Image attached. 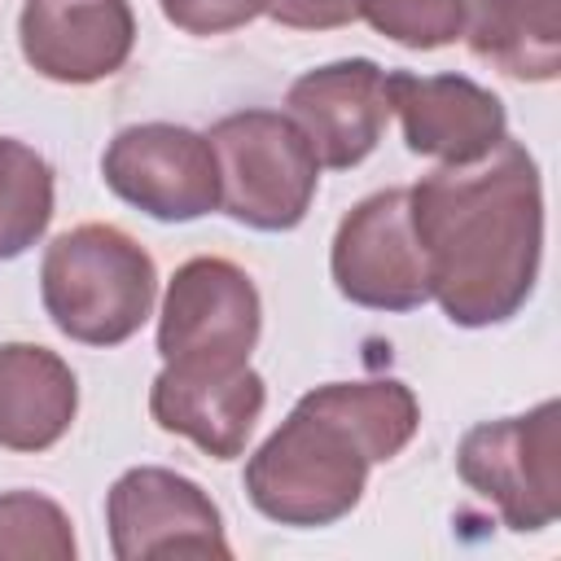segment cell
I'll use <instances>...</instances> for the list:
<instances>
[{
    "mask_svg": "<svg viewBox=\"0 0 561 561\" xmlns=\"http://www.w3.org/2000/svg\"><path fill=\"white\" fill-rule=\"evenodd\" d=\"M430 267V298L460 329L513 320L539 280L543 184L526 145L504 140L482 162L438 167L408 188Z\"/></svg>",
    "mask_w": 561,
    "mask_h": 561,
    "instance_id": "cell-1",
    "label": "cell"
},
{
    "mask_svg": "<svg viewBox=\"0 0 561 561\" xmlns=\"http://www.w3.org/2000/svg\"><path fill=\"white\" fill-rule=\"evenodd\" d=\"M368 451L355 430L307 390L294 412L245 460V495L276 526H333L342 522L368 482Z\"/></svg>",
    "mask_w": 561,
    "mask_h": 561,
    "instance_id": "cell-2",
    "label": "cell"
},
{
    "mask_svg": "<svg viewBox=\"0 0 561 561\" xmlns=\"http://www.w3.org/2000/svg\"><path fill=\"white\" fill-rule=\"evenodd\" d=\"M39 298L70 342L118 346L153 316L158 267L123 228L79 224L44 250Z\"/></svg>",
    "mask_w": 561,
    "mask_h": 561,
    "instance_id": "cell-3",
    "label": "cell"
},
{
    "mask_svg": "<svg viewBox=\"0 0 561 561\" xmlns=\"http://www.w3.org/2000/svg\"><path fill=\"white\" fill-rule=\"evenodd\" d=\"M219 162V206L254 232H289L307 219L320 162L280 110H237L206 131Z\"/></svg>",
    "mask_w": 561,
    "mask_h": 561,
    "instance_id": "cell-4",
    "label": "cell"
},
{
    "mask_svg": "<svg viewBox=\"0 0 561 561\" xmlns=\"http://www.w3.org/2000/svg\"><path fill=\"white\" fill-rule=\"evenodd\" d=\"M456 469L508 530L552 526L561 513V403L543 399L522 416L473 425L456 447Z\"/></svg>",
    "mask_w": 561,
    "mask_h": 561,
    "instance_id": "cell-5",
    "label": "cell"
},
{
    "mask_svg": "<svg viewBox=\"0 0 561 561\" xmlns=\"http://www.w3.org/2000/svg\"><path fill=\"white\" fill-rule=\"evenodd\" d=\"M263 329V302L245 267L197 254L175 267L158 311V355L171 368H241Z\"/></svg>",
    "mask_w": 561,
    "mask_h": 561,
    "instance_id": "cell-6",
    "label": "cell"
},
{
    "mask_svg": "<svg viewBox=\"0 0 561 561\" xmlns=\"http://www.w3.org/2000/svg\"><path fill=\"white\" fill-rule=\"evenodd\" d=\"M333 285L364 311H416L430 302V267L412 228L408 188H381L355 202L329 250Z\"/></svg>",
    "mask_w": 561,
    "mask_h": 561,
    "instance_id": "cell-7",
    "label": "cell"
},
{
    "mask_svg": "<svg viewBox=\"0 0 561 561\" xmlns=\"http://www.w3.org/2000/svg\"><path fill=\"white\" fill-rule=\"evenodd\" d=\"M110 193L158 224H188L219 206V162L202 131L184 123H131L105 153Z\"/></svg>",
    "mask_w": 561,
    "mask_h": 561,
    "instance_id": "cell-8",
    "label": "cell"
},
{
    "mask_svg": "<svg viewBox=\"0 0 561 561\" xmlns=\"http://www.w3.org/2000/svg\"><path fill=\"white\" fill-rule=\"evenodd\" d=\"M110 552L118 561L149 557H232L215 500L184 473L136 465L105 495Z\"/></svg>",
    "mask_w": 561,
    "mask_h": 561,
    "instance_id": "cell-9",
    "label": "cell"
},
{
    "mask_svg": "<svg viewBox=\"0 0 561 561\" xmlns=\"http://www.w3.org/2000/svg\"><path fill=\"white\" fill-rule=\"evenodd\" d=\"M386 101L403 123L408 149L443 167L482 162L495 145L508 140L504 101L465 75L386 70Z\"/></svg>",
    "mask_w": 561,
    "mask_h": 561,
    "instance_id": "cell-10",
    "label": "cell"
},
{
    "mask_svg": "<svg viewBox=\"0 0 561 561\" xmlns=\"http://www.w3.org/2000/svg\"><path fill=\"white\" fill-rule=\"evenodd\" d=\"M285 114L298 123L320 167L351 171L377 149L390 123L386 70L373 57H342L316 66L289 83Z\"/></svg>",
    "mask_w": 561,
    "mask_h": 561,
    "instance_id": "cell-11",
    "label": "cell"
},
{
    "mask_svg": "<svg viewBox=\"0 0 561 561\" xmlns=\"http://www.w3.org/2000/svg\"><path fill=\"white\" fill-rule=\"evenodd\" d=\"M18 44L35 75L83 88L127 66L136 13L127 0H26Z\"/></svg>",
    "mask_w": 561,
    "mask_h": 561,
    "instance_id": "cell-12",
    "label": "cell"
},
{
    "mask_svg": "<svg viewBox=\"0 0 561 561\" xmlns=\"http://www.w3.org/2000/svg\"><path fill=\"white\" fill-rule=\"evenodd\" d=\"M267 386L263 377L241 364V368H171L149 386V416L188 443H197L215 460H232L245 451L254 421L263 416Z\"/></svg>",
    "mask_w": 561,
    "mask_h": 561,
    "instance_id": "cell-13",
    "label": "cell"
},
{
    "mask_svg": "<svg viewBox=\"0 0 561 561\" xmlns=\"http://www.w3.org/2000/svg\"><path fill=\"white\" fill-rule=\"evenodd\" d=\"M79 412V381L70 364L35 342L0 346V447L48 451L66 438Z\"/></svg>",
    "mask_w": 561,
    "mask_h": 561,
    "instance_id": "cell-14",
    "label": "cell"
},
{
    "mask_svg": "<svg viewBox=\"0 0 561 561\" xmlns=\"http://www.w3.org/2000/svg\"><path fill=\"white\" fill-rule=\"evenodd\" d=\"M469 53L522 83L561 75V0H465Z\"/></svg>",
    "mask_w": 561,
    "mask_h": 561,
    "instance_id": "cell-15",
    "label": "cell"
},
{
    "mask_svg": "<svg viewBox=\"0 0 561 561\" xmlns=\"http://www.w3.org/2000/svg\"><path fill=\"white\" fill-rule=\"evenodd\" d=\"M316 399L324 408H333L355 430V438L364 443L373 465L394 460L412 443V434L421 425V403L399 377L329 381V386H316Z\"/></svg>",
    "mask_w": 561,
    "mask_h": 561,
    "instance_id": "cell-16",
    "label": "cell"
},
{
    "mask_svg": "<svg viewBox=\"0 0 561 561\" xmlns=\"http://www.w3.org/2000/svg\"><path fill=\"white\" fill-rule=\"evenodd\" d=\"M53 219V167L26 140L0 136V263L26 254Z\"/></svg>",
    "mask_w": 561,
    "mask_h": 561,
    "instance_id": "cell-17",
    "label": "cell"
},
{
    "mask_svg": "<svg viewBox=\"0 0 561 561\" xmlns=\"http://www.w3.org/2000/svg\"><path fill=\"white\" fill-rule=\"evenodd\" d=\"M75 530L57 500L39 491L0 495V561H75Z\"/></svg>",
    "mask_w": 561,
    "mask_h": 561,
    "instance_id": "cell-18",
    "label": "cell"
},
{
    "mask_svg": "<svg viewBox=\"0 0 561 561\" xmlns=\"http://www.w3.org/2000/svg\"><path fill=\"white\" fill-rule=\"evenodd\" d=\"M359 18L399 48H447L465 31V0H359Z\"/></svg>",
    "mask_w": 561,
    "mask_h": 561,
    "instance_id": "cell-19",
    "label": "cell"
},
{
    "mask_svg": "<svg viewBox=\"0 0 561 561\" xmlns=\"http://www.w3.org/2000/svg\"><path fill=\"white\" fill-rule=\"evenodd\" d=\"M267 0H158L162 18L184 35H224L263 13Z\"/></svg>",
    "mask_w": 561,
    "mask_h": 561,
    "instance_id": "cell-20",
    "label": "cell"
},
{
    "mask_svg": "<svg viewBox=\"0 0 561 561\" xmlns=\"http://www.w3.org/2000/svg\"><path fill=\"white\" fill-rule=\"evenodd\" d=\"M263 13L289 31H337L359 18V0H267Z\"/></svg>",
    "mask_w": 561,
    "mask_h": 561,
    "instance_id": "cell-21",
    "label": "cell"
}]
</instances>
